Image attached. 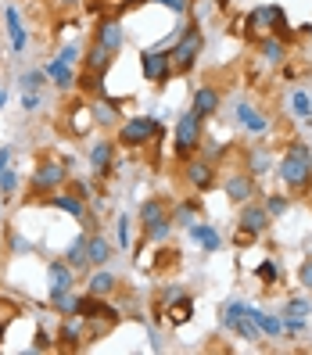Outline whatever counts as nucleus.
I'll return each mask as SVG.
<instances>
[{
  "label": "nucleus",
  "instance_id": "obj_5",
  "mask_svg": "<svg viewBox=\"0 0 312 355\" xmlns=\"http://www.w3.org/2000/svg\"><path fill=\"white\" fill-rule=\"evenodd\" d=\"M223 327H230L234 334H241L244 341H262L259 338V320H255V309H248L241 302H226L223 305Z\"/></svg>",
  "mask_w": 312,
  "mask_h": 355
},
{
  "label": "nucleus",
  "instance_id": "obj_40",
  "mask_svg": "<svg viewBox=\"0 0 312 355\" xmlns=\"http://www.w3.org/2000/svg\"><path fill=\"white\" fill-rule=\"evenodd\" d=\"M155 4H165V8L176 11V15H187V11H191V0H155Z\"/></svg>",
  "mask_w": 312,
  "mask_h": 355
},
{
  "label": "nucleus",
  "instance_id": "obj_46",
  "mask_svg": "<svg viewBox=\"0 0 312 355\" xmlns=\"http://www.w3.org/2000/svg\"><path fill=\"white\" fill-rule=\"evenodd\" d=\"M126 241H130V219L122 216V219H119V244L126 248Z\"/></svg>",
  "mask_w": 312,
  "mask_h": 355
},
{
  "label": "nucleus",
  "instance_id": "obj_24",
  "mask_svg": "<svg viewBox=\"0 0 312 355\" xmlns=\"http://www.w3.org/2000/svg\"><path fill=\"white\" fill-rule=\"evenodd\" d=\"M47 79L54 83L58 90H69V87H76V72H72V65H65L61 58H54L51 65H47Z\"/></svg>",
  "mask_w": 312,
  "mask_h": 355
},
{
  "label": "nucleus",
  "instance_id": "obj_25",
  "mask_svg": "<svg viewBox=\"0 0 312 355\" xmlns=\"http://www.w3.org/2000/svg\"><path fill=\"white\" fill-rule=\"evenodd\" d=\"M173 226H191L194 219H201V198H187L183 205L173 208Z\"/></svg>",
  "mask_w": 312,
  "mask_h": 355
},
{
  "label": "nucleus",
  "instance_id": "obj_47",
  "mask_svg": "<svg viewBox=\"0 0 312 355\" xmlns=\"http://www.w3.org/2000/svg\"><path fill=\"white\" fill-rule=\"evenodd\" d=\"M36 352H47L51 348V338H47V330H36V345H33Z\"/></svg>",
  "mask_w": 312,
  "mask_h": 355
},
{
  "label": "nucleus",
  "instance_id": "obj_14",
  "mask_svg": "<svg viewBox=\"0 0 312 355\" xmlns=\"http://www.w3.org/2000/svg\"><path fill=\"white\" fill-rule=\"evenodd\" d=\"M219 90L216 87H198L194 90V101H191V112L198 115V119H212L216 112H219Z\"/></svg>",
  "mask_w": 312,
  "mask_h": 355
},
{
  "label": "nucleus",
  "instance_id": "obj_54",
  "mask_svg": "<svg viewBox=\"0 0 312 355\" xmlns=\"http://www.w3.org/2000/svg\"><path fill=\"white\" fill-rule=\"evenodd\" d=\"M309 101H312V94H309Z\"/></svg>",
  "mask_w": 312,
  "mask_h": 355
},
{
  "label": "nucleus",
  "instance_id": "obj_48",
  "mask_svg": "<svg viewBox=\"0 0 312 355\" xmlns=\"http://www.w3.org/2000/svg\"><path fill=\"white\" fill-rule=\"evenodd\" d=\"M11 244H15V252H18V255H26V252H33V244H26L22 237H11Z\"/></svg>",
  "mask_w": 312,
  "mask_h": 355
},
{
  "label": "nucleus",
  "instance_id": "obj_12",
  "mask_svg": "<svg viewBox=\"0 0 312 355\" xmlns=\"http://www.w3.org/2000/svg\"><path fill=\"white\" fill-rule=\"evenodd\" d=\"M226 198H230L234 205H244V201H252L255 198V176L252 173H234L230 180H226Z\"/></svg>",
  "mask_w": 312,
  "mask_h": 355
},
{
  "label": "nucleus",
  "instance_id": "obj_3",
  "mask_svg": "<svg viewBox=\"0 0 312 355\" xmlns=\"http://www.w3.org/2000/svg\"><path fill=\"white\" fill-rule=\"evenodd\" d=\"M201 144H205V119H198L194 112L180 115L176 133H173V151H176L180 158H191Z\"/></svg>",
  "mask_w": 312,
  "mask_h": 355
},
{
  "label": "nucleus",
  "instance_id": "obj_52",
  "mask_svg": "<svg viewBox=\"0 0 312 355\" xmlns=\"http://www.w3.org/2000/svg\"><path fill=\"white\" fill-rule=\"evenodd\" d=\"M0 108H4V90H0Z\"/></svg>",
  "mask_w": 312,
  "mask_h": 355
},
{
  "label": "nucleus",
  "instance_id": "obj_43",
  "mask_svg": "<svg viewBox=\"0 0 312 355\" xmlns=\"http://www.w3.org/2000/svg\"><path fill=\"white\" fill-rule=\"evenodd\" d=\"M259 277H262L266 284H273V280H277V266H273V262H262V266H259Z\"/></svg>",
  "mask_w": 312,
  "mask_h": 355
},
{
  "label": "nucleus",
  "instance_id": "obj_45",
  "mask_svg": "<svg viewBox=\"0 0 312 355\" xmlns=\"http://www.w3.org/2000/svg\"><path fill=\"white\" fill-rule=\"evenodd\" d=\"M298 280L312 291V259H309V262H302V269H298Z\"/></svg>",
  "mask_w": 312,
  "mask_h": 355
},
{
  "label": "nucleus",
  "instance_id": "obj_17",
  "mask_svg": "<svg viewBox=\"0 0 312 355\" xmlns=\"http://www.w3.org/2000/svg\"><path fill=\"white\" fill-rule=\"evenodd\" d=\"M90 165H94L101 176H108L112 165H115V140H97L94 148H90Z\"/></svg>",
  "mask_w": 312,
  "mask_h": 355
},
{
  "label": "nucleus",
  "instance_id": "obj_31",
  "mask_svg": "<svg viewBox=\"0 0 312 355\" xmlns=\"http://www.w3.org/2000/svg\"><path fill=\"white\" fill-rule=\"evenodd\" d=\"M76 83H79V90H83V94L104 97V87H101V76H97V72H87V69H83V76H76Z\"/></svg>",
  "mask_w": 312,
  "mask_h": 355
},
{
  "label": "nucleus",
  "instance_id": "obj_41",
  "mask_svg": "<svg viewBox=\"0 0 312 355\" xmlns=\"http://www.w3.org/2000/svg\"><path fill=\"white\" fill-rule=\"evenodd\" d=\"M58 58L65 61V65H76V61H79L83 54H79V47H76V44H69V47H61V54H58Z\"/></svg>",
  "mask_w": 312,
  "mask_h": 355
},
{
  "label": "nucleus",
  "instance_id": "obj_53",
  "mask_svg": "<svg viewBox=\"0 0 312 355\" xmlns=\"http://www.w3.org/2000/svg\"><path fill=\"white\" fill-rule=\"evenodd\" d=\"M309 36H312V26H309Z\"/></svg>",
  "mask_w": 312,
  "mask_h": 355
},
{
  "label": "nucleus",
  "instance_id": "obj_11",
  "mask_svg": "<svg viewBox=\"0 0 312 355\" xmlns=\"http://www.w3.org/2000/svg\"><path fill=\"white\" fill-rule=\"evenodd\" d=\"M187 183L194 187V191H208V187L216 183V165L208 162V158H194V162H187Z\"/></svg>",
  "mask_w": 312,
  "mask_h": 355
},
{
  "label": "nucleus",
  "instance_id": "obj_6",
  "mask_svg": "<svg viewBox=\"0 0 312 355\" xmlns=\"http://www.w3.org/2000/svg\"><path fill=\"white\" fill-rule=\"evenodd\" d=\"M248 26H252V29H269V36L291 40V22H287L284 8H277V4H262V8H255L252 15H248Z\"/></svg>",
  "mask_w": 312,
  "mask_h": 355
},
{
  "label": "nucleus",
  "instance_id": "obj_26",
  "mask_svg": "<svg viewBox=\"0 0 312 355\" xmlns=\"http://www.w3.org/2000/svg\"><path fill=\"white\" fill-rule=\"evenodd\" d=\"M4 22H8V36H11V47H15V51H26L29 36H26V26H22V18H18V11H15V8H8V11H4Z\"/></svg>",
  "mask_w": 312,
  "mask_h": 355
},
{
  "label": "nucleus",
  "instance_id": "obj_44",
  "mask_svg": "<svg viewBox=\"0 0 312 355\" xmlns=\"http://www.w3.org/2000/svg\"><path fill=\"white\" fill-rule=\"evenodd\" d=\"M266 169H269V158H266V155H255V158H252V176H262Z\"/></svg>",
  "mask_w": 312,
  "mask_h": 355
},
{
  "label": "nucleus",
  "instance_id": "obj_38",
  "mask_svg": "<svg viewBox=\"0 0 312 355\" xmlns=\"http://www.w3.org/2000/svg\"><path fill=\"white\" fill-rule=\"evenodd\" d=\"M47 83V72H22V90L29 94V90H40Z\"/></svg>",
  "mask_w": 312,
  "mask_h": 355
},
{
  "label": "nucleus",
  "instance_id": "obj_15",
  "mask_svg": "<svg viewBox=\"0 0 312 355\" xmlns=\"http://www.w3.org/2000/svg\"><path fill=\"white\" fill-rule=\"evenodd\" d=\"M83 323H87V320H83L79 312H76V316H69L65 323H61V330H58V345H61V348H79L83 341H87Z\"/></svg>",
  "mask_w": 312,
  "mask_h": 355
},
{
  "label": "nucleus",
  "instance_id": "obj_22",
  "mask_svg": "<svg viewBox=\"0 0 312 355\" xmlns=\"http://www.w3.org/2000/svg\"><path fill=\"white\" fill-rule=\"evenodd\" d=\"M119 287V277L112 273V269H104V266H97V273L87 280V295H97V298H108L112 291Z\"/></svg>",
  "mask_w": 312,
  "mask_h": 355
},
{
  "label": "nucleus",
  "instance_id": "obj_21",
  "mask_svg": "<svg viewBox=\"0 0 312 355\" xmlns=\"http://www.w3.org/2000/svg\"><path fill=\"white\" fill-rule=\"evenodd\" d=\"M115 255V248L108 237H101V234H90L87 237V262L90 266H108V259Z\"/></svg>",
  "mask_w": 312,
  "mask_h": 355
},
{
  "label": "nucleus",
  "instance_id": "obj_2",
  "mask_svg": "<svg viewBox=\"0 0 312 355\" xmlns=\"http://www.w3.org/2000/svg\"><path fill=\"white\" fill-rule=\"evenodd\" d=\"M140 230H144V241H158V244L173 234V216L165 198H148L140 205Z\"/></svg>",
  "mask_w": 312,
  "mask_h": 355
},
{
  "label": "nucleus",
  "instance_id": "obj_10",
  "mask_svg": "<svg viewBox=\"0 0 312 355\" xmlns=\"http://www.w3.org/2000/svg\"><path fill=\"white\" fill-rule=\"evenodd\" d=\"M65 180H69L65 165L47 158V162H40V165H36V173H33V194H54Z\"/></svg>",
  "mask_w": 312,
  "mask_h": 355
},
{
  "label": "nucleus",
  "instance_id": "obj_20",
  "mask_svg": "<svg viewBox=\"0 0 312 355\" xmlns=\"http://www.w3.org/2000/svg\"><path fill=\"white\" fill-rule=\"evenodd\" d=\"M44 201H47L51 208H61V212L76 216V219H83V216H87V201H83L79 194H61V191H54V194H47Z\"/></svg>",
  "mask_w": 312,
  "mask_h": 355
},
{
  "label": "nucleus",
  "instance_id": "obj_13",
  "mask_svg": "<svg viewBox=\"0 0 312 355\" xmlns=\"http://www.w3.org/2000/svg\"><path fill=\"white\" fill-rule=\"evenodd\" d=\"M112 65H115V51H108L104 44H97V40H94V44L87 47V54H83V69H87V72H97V76H104Z\"/></svg>",
  "mask_w": 312,
  "mask_h": 355
},
{
  "label": "nucleus",
  "instance_id": "obj_42",
  "mask_svg": "<svg viewBox=\"0 0 312 355\" xmlns=\"http://www.w3.org/2000/svg\"><path fill=\"white\" fill-rule=\"evenodd\" d=\"M22 108H26V112H36V108H40V90L22 94Z\"/></svg>",
  "mask_w": 312,
  "mask_h": 355
},
{
  "label": "nucleus",
  "instance_id": "obj_28",
  "mask_svg": "<svg viewBox=\"0 0 312 355\" xmlns=\"http://www.w3.org/2000/svg\"><path fill=\"white\" fill-rule=\"evenodd\" d=\"M237 119H241V126H244V130H252V133H266V130H269L266 115L255 112L252 104H237Z\"/></svg>",
  "mask_w": 312,
  "mask_h": 355
},
{
  "label": "nucleus",
  "instance_id": "obj_32",
  "mask_svg": "<svg viewBox=\"0 0 312 355\" xmlns=\"http://www.w3.org/2000/svg\"><path fill=\"white\" fill-rule=\"evenodd\" d=\"M65 262H69L72 269L87 266V237H76V241L69 244V252H65Z\"/></svg>",
  "mask_w": 312,
  "mask_h": 355
},
{
  "label": "nucleus",
  "instance_id": "obj_49",
  "mask_svg": "<svg viewBox=\"0 0 312 355\" xmlns=\"http://www.w3.org/2000/svg\"><path fill=\"white\" fill-rule=\"evenodd\" d=\"M8 165H11V148H0V176H4Z\"/></svg>",
  "mask_w": 312,
  "mask_h": 355
},
{
  "label": "nucleus",
  "instance_id": "obj_35",
  "mask_svg": "<svg viewBox=\"0 0 312 355\" xmlns=\"http://www.w3.org/2000/svg\"><path fill=\"white\" fill-rule=\"evenodd\" d=\"M255 320H259V330H262V334H269V338H277V334L284 330L277 316H266V312H259V309H255Z\"/></svg>",
  "mask_w": 312,
  "mask_h": 355
},
{
  "label": "nucleus",
  "instance_id": "obj_29",
  "mask_svg": "<svg viewBox=\"0 0 312 355\" xmlns=\"http://www.w3.org/2000/svg\"><path fill=\"white\" fill-rule=\"evenodd\" d=\"M259 51H262V58L269 61V65H280L284 54H287V47H284L280 36H259Z\"/></svg>",
  "mask_w": 312,
  "mask_h": 355
},
{
  "label": "nucleus",
  "instance_id": "obj_1",
  "mask_svg": "<svg viewBox=\"0 0 312 355\" xmlns=\"http://www.w3.org/2000/svg\"><path fill=\"white\" fill-rule=\"evenodd\" d=\"M277 176L284 180L287 191H309L312 187V151L305 144H287V151L277 165Z\"/></svg>",
  "mask_w": 312,
  "mask_h": 355
},
{
  "label": "nucleus",
  "instance_id": "obj_18",
  "mask_svg": "<svg viewBox=\"0 0 312 355\" xmlns=\"http://www.w3.org/2000/svg\"><path fill=\"white\" fill-rule=\"evenodd\" d=\"M79 316L83 320H119V312L112 305H104V298L87 295V298H79Z\"/></svg>",
  "mask_w": 312,
  "mask_h": 355
},
{
  "label": "nucleus",
  "instance_id": "obj_8",
  "mask_svg": "<svg viewBox=\"0 0 312 355\" xmlns=\"http://www.w3.org/2000/svg\"><path fill=\"white\" fill-rule=\"evenodd\" d=\"M266 230H269V212H266V205L244 201V208H241V234H237V244H248L252 237L266 234Z\"/></svg>",
  "mask_w": 312,
  "mask_h": 355
},
{
  "label": "nucleus",
  "instance_id": "obj_34",
  "mask_svg": "<svg viewBox=\"0 0 312 355\" xmlns=\"http://www.w3.org/2000/svg\"><path fill=\"white\" fill-rule=\"evenodd\" d=\"M262 205H266L269 219H273V216H284V212H287V205H291V201H287L284 194H266V201H262Z\"/></svg>",
  "mask_w": 312,
  "mask_h": 355
},
{
  "label": "nucleus",
  "instance_id": "obj_51",
  "mask_svg": "<svg viewBox=\"0 0 312 355\" xmlns=\"http://www.w3.org/2000/svg\"><path fill=\"white\" fill-rule=\"evenodd\" d=\"M119 4H126V8H130V4H140V0H119Z\"/></svg>",
  "mask_w": 312,
  "mask_h": 355
},
{
  "label": "nucleus",
  "instance_id": "obj_19",
  "mask_svg": "<svg viewBox=\"0 0 312 355\" xmlns=\"http://www.w3.org/2000/svg\"><path fill=\"white\" fill-rule=\"evenodd\" d=\"M97 44H104V47H108V51H115L119 54V47H122V22H119V18H101V22H97Z\"/></svg>",
  "mask_w": 312,
  "mask_h": 355
},
{
  "label": "nucleus",
  "instance_id": "obj_36",
  "mask_svg": "<svg viewBox=\"0 0 312 355\" xmlns=\"http://www.w3.org/2000/svg\"><path fill=\"white\" fill-rule=\"evenodd\" d=\"M309 312H312V305H309L305 298H291V302L284 305V316H302V320H305Z\"/></svg>",
  "mask_w": 312,
  "mask_h": 355
},
{
  "label": "nucleus",
  "instance_id": "obj_39",
  "mask_svg": "<svg viewBox=\"0 0 312 355\" xmlns=\"http://www.w3.org/2000/svg\"><path fill=\"white\" fill-rule=\"evenodd\" d=\"M15 187H18L15 169H4V176H0V194H15Z\"/></svg>",
  "mask_w": 312,
  "mask_h": 355
},
{
  "label": "nucleus",
  "instance_id": "obj_7",
  "mask_svg": "<svg viewBox=\"0 0 312 355\" xmlns=\"http://www.w3.org/2000/svg\"><path fill=\"white\" fill-rule=\"evenodd\" d=\"M151 137H158V122L148 119V115H137V119H126L119 126V140L115 144H122V148H144Z\"/></svg>",
  "mask_w": 312,
  "mask_h": 355
},
{
  "label": "nucleus",
  "instance_id": "obj_30",
  "mask_svg": "<svg viewBox=\"0 0 312 355\" xmlns=\"http://www.w3.org/2000/svg\"><path fill=\"white\" fill-rule=\"evenodd\" d=\"M191 309H194V302L187 298V295L173 298V305H169V323H173V327H183L187 320H191Z\"/></svg>",
  "mask_w": 312,
  "mask_h": 355
},
{
  "label": "nucleus",
  "instance_id": "obj_33",
  "mask_svg": "<svg viewBox=\"0 0 312 355\" xmlns=\"http://www.w3.org/2000/svg\"><path fill=\"white\" fill-rule=\"evenodd\" d=\"M51 302L58 305V312H65V316H76L79 312V298L72 291H58V295H51Z\"/></svg>",
  "mask_w": 312,
  "mask_h": 355
},
{
  "label": "nucleus",
  "instance_id": "obj_23",
  "mask_svg": "<svg viewBox=\"0 0 312 355\" xmlns=\"http://www.w3.org/2000/svg\"><path fill=\"white\" fill-rule=\"evenodd\" d=\"M47 280H51V295H58V291H72V266L65 259L51 262L47 266Z\"/></svg>",
  "mask_w": 312,
  "mask_h": 355
},
{
  "label": "nucleus",
  "instance_id": "obj_16",
  "mask_svg": "<svg viewBox=\"0 0 312 355\" xmlns=\"http://www.w3.org/2000/svg\"><path fill=\"white\" fill-rule=\"evenodd\" d=\"M90 112H94L90 119L97 122V126H104V130H108V126H115V122H119V112H122V101H112V97H97Z\"/></svg>",
  "mask_w": 312,
  "mask_h": 355
},
{
  "label": "nucleus",
  "instance_id": "obj_27",
  "mask_svg": "<svg viewBox=\"0 0 312 355\" xmlns=\"http://www.w3.org/2000/svg\"><path fill=\"white\" fill-rule=\"evenodd\" d=\"M191 237L205 248V252H219V244H223L216 230L208 226V223H201V219H194V223H191Z\"/></svg>",
  "mask_w": 312,
  "mask_h": 355
},
{
  "label": "nucleus",
  "instance_id": "obj_37",
  "mask_svg": "<svg viewBox=\"0 0 312 355\" xmlns=\"http://www.w3.org/2000/svg\"><path fill=\"white\" fill-rule=\"evenodd\" d=\"M291 108H295L298 119H309V115H312V101H309V94H295V97H291Z\"/></svg>",
  "mask_w": 312,
  "mask_h": 355
},
{
  "label": "nucleus",
  "instance_id": "obj_9",
  "mask_svg": "<svg viewBox=\"0 0 312 355\" xmlns=\"http://www.w3.org/2000/svg\"><path fill=\"white\" fill-rule=\"evenodd\" d=\"M140 72H144V79H148V83H158V87H162V83L165 79H169L173 76V54L169 51H144L140 54Z\"/></svg>",
  "mask_w": 312,
  "mask_h": 355
},
{
  "label": "nucleus",
  "instance_id": "obj_4",
  "mask_svg": "<svg viewBox=\"0 0 312 355\" xmlns=\"http://www.w3.org/2000/svg\"><path fill=\"white\" fill-rule=\"evenodd\" d=\"M201 47H205V36H201V29L198 26H187L183 33H180V40L173 44V72H191L194 69V61H198V54H201Z\"/></svg>",
  "mask_w": 312,
  "mask_h": 355
},
{
  "label": "nucleus",
  "instance_id": "obj_50",
  "mask_svg": "<svg viewBox=\"0 0 312 355\" xmlns=\"http://www.w3.org/2000/svg\"><path fill=\"white\" fill-rule=\"evenodd\" d=\"M54 4H58V8H76L79 0H54Z\"/></svg>",
  "mask_w": 312,
  "mask_h": 355
}]
</instances>
